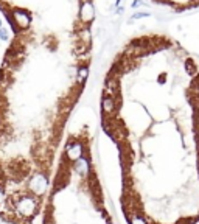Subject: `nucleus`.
<instances>
[{
  "label": "nucleus",
  "instance_id": "f257e3e1",
  "mask_svg": "<svg viewBox=\"0 0 199 224\" xmlns=\"http://www.w3.org/2000/svg\"><path fill=\"white\" fill-rule=\"evenodd\" d=\"M79 19H81L83 24H90L93 20V6L90 2H84L79 6Z\"/></svg>",
  "mask_w": 199,
  "mask_h": 224
},
{
  "label": "nucleus",
  "instance_id": "f03ea898",
  "mask_svg": "<svg viewBox=\"0 0 199 224\" xmlns=\"http://www.w3.org/2000/svg\"><path fill=\"white\" fill-rule=\"evenodd\" d=\"M0 224H5V223H3V221H2V219H0Z\"/></svg>",
  "mask_w": 199,
  "mask_h": 224
}]
</instances>
